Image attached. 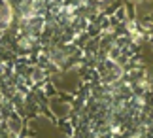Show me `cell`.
Wrapping results in <instances>:
<instances>
[{
    "instance_id": "6da1fadb",
    "label": "cell",
    "mask_w": 153,
    "mask_h": 138,
    "mask_svg": "<svg viewBox=\"0 0 153 138\" xmlns=\"http://www.w3.org/2000/svg\"><path fill=\"white\" fill-rule=\"evenodd\" d=\"M149 76H151V80H153V70H149Z\"/></svg>"
}]
</instances>
